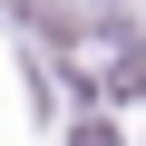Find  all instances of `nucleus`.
Wrapping results in <instances>:
<instances>
[{
    "label": "nucleus",
    "instance_id": "f257e3e1",
    "mask_svg": "<svg viewBox=\"0 0 146 146\" xmlns=\"http://www.w3.org/2000/svg\"><path fill=\"white\" fill-rule=\"evenodd\" d=\"M78 146H117V127H98V117H88V127H78Z\"/></svg>",
    "mask_w": 146,
    "mask_h": 146
}]
</instances>
